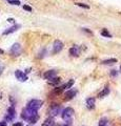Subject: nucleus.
<instances>
[{
    "mask_svg": "<svg viewBox=\"0 0 121 126\" xmlns=\"http://www.w3.org/2000/svg\"><path fill=\"white\" fill-rule=\"evenodd\" d=\"M60 81H61V78H59V77H55V78H52L48 80V84H51V85H57L58 83H60Z\"/></svg>",
    "mask_w": 121,
    "mask_h": 126,
    "instance_id": "2eb2a0df",
    "label": "nucleus"
},
{
    "mask_svg": "<svg viewBox=\"0 0 121 126\" xmlns=\"http://www.w3.org/2000/svg\"><path fill=\"white\" fill-rule=\"evenodd\" d=\"M63 43L61 42L60 40H55L54 41V44H53V53H59L62 50V48H63Z\"/></svg>",
    "mask_w": 121,
    "mask_h": 126,
    "instance_id": "20e7f679",
    "label": "nucleus"
},
{
    "mask_svg": "<svg viewBox=\"0 0 121 126\" xmlns=\"http://www.w3.org/2000/svg\"><path fill=\"white\" fill-rule=\"evenodd\" d=\"M74 82H75V81H74V79H71L69 82H67V83H65L64 85H62V86H60V87H61L62 90H65V89H70V88H71V87L73 86Z\"/></svg>",
    "mask_w": 121,
    "mask_h": 126,
    "instance_id": "ddd939ff",
    "label": "nucleus"
},
{
    "mask_svg": "<svg viewBox=\"0 0 121 126\" xmlns=\"http://www.w3.org/2000/svg\"><path fill=\"white\" fill-rule=\"evenodd\" d=\"M14 126H23V124L21 122H18V123H15V124H14Z\"/></svg>",
    "mask_w": 121,
    "mask_h": 126,
    "instance_id": "bb28decb",
    "label": "nucleus"
},
{
    "mask_svg": "<svg viewBox=\"0 0 121 126\" xmlns=\"http://www.w3.org/2000/svg\"><path fill=\"white\" fill-rule=\"evenodd\" d=\"M63 126H71L70 124H65V125H63Z\"/></svg>",
    "mask_w": 121,
    "mask_h": 126,
    "instance_id": "7c9ffc66",
    "label": "nucleus"
},
{
    "mask_svg": "<svg viewBox=\"0 0 121 126\" xmlns=\"http://www.w3.org/2000/svg\"><path fill=\"white\" fill-rule=\"evenodd\" d=\"M21 53V45L19 43H15L11 48V54L13 56H18Z\"/></svg>",
    "mask_w": 121,
    "mask_h": 126,
    "instance_id": "0eeeda50",
    "label": "nucleus"
},
{
    "mask_svg": "<svg viewBox=\"0 0 121 126\" xmlns=\"http://www.w3.org/2000/svg\"><path fill=\"white\" fill-rule=\"evenodd\" d=\"M8 21H9V23H15V19H13V18H9Z\"/></svg>",
    "mask_w": 121,
    "mask_h": 126,
    "instance_id": "393cba45",
    "label": "nucleus"
},
{
    "mask_svg": "<svg viewBox=\"0 0 121 126\" xmlns=\"http://www.w3.org/2000/svg\"><path fill=\"white\" fill-rule=\"evenodd\" d=\"M57 76V72L54 71V69H52V71H47L44 72V75H43V77H44L45 79H52V78H55V77Z\"/></svg>",
    "mask_w": 121,
    "mask_h": 126,
    "instance_id": "9d476101",
    "label": "nucleus"
},
{
    "mask_svg": "<svg viewBox=\"0 0 121 126\" xmlns=\"http://www.w3.org/2000/svg\"><path fill=\"white\" fill-rule=\"evenodd\" d=\"M21 27V25H19V24H15V25H13V26H11V27H9L8 30H5L3 32V35H9V34H12V33H14V32H16L18 28H20Z\"/></svg>",
    "mask_w": 121,
    "mask_h": 126,
    "instance_id": "1a4fd4ad",
    "label": "nucleus"
},
{
    "mask_svg": "<svg viewBox=\"0 0 121 126\" xmlns=\"http://www.w3.org/2000/svg\"><path fill=\"white\" fill-rule=\"evenodd\" d=\"M86 106L88 109H93L95 107V98H88L86 99Z\"/></svg>",
    "mask_w": 121,
    "mask_h": 126,
    "instance_id": "9b49d317",
    "label": "nucleus"
},
{
    "mask_svg": "<svg viewBox=\"0 0 121 126\" xmlns=\"http://www.w3.org/2000/svg\"><path fill=\"white\" fill-rule=\"evenodd\" d=\"M23 9H25V11H28V12H32L33 11V9L31 8V6L26 5V4H24V5H23Z\"/></svg>",
    "mask_w": 121,
    "mask_h": 126,
    "instance_id": "5701e85b",
    "label": "nucleus"
},
{
    "mask_svg": "<svg viewBox=\"0 0 121 126\" xmlns=\"http://www.w3.org/2000/svg\"><path fill=\"white\" fill-rule=\"evenodd\" d=\"M15 117H16V109L14 106H11V107L8 108V113H6V116H5V119L9 121H11Z\"/></svg>",
    "mask_w": 121,
    "mask_h": 126,
    "instance_id": "39448f33",
    "label": "nucleus"
},
{
    "mask_svg": "<svg viewBox=\"0 0 121 126\" xmlns=\"http://www.w3.org/2000/svg\"><path fill=\"white\" fill-rule=\"evenodd\" d=\"M15 76H16V78L18 79L19 81H21V82H24V81H26V80H28L26 72H21V71H16L15 72Z\"/></svg>",
    "mask_w": 121,
    "mask_h": 126,
    "instance_id": "6e6552de",
    "label": "nucleus"
},
{
    "mask_svg": "<svg viewBox=\"0 0 121 126\" xmlns=\"http://www.w3.org/2000/svg\"><path fill=\"white\" fill-rule=\"evenodd\" d=\"M42 104H43L42 100L33 99V100H31V101H28V104H26V107L31 108V109H34V110H38L41 106H42Z\"/></svg>",
    "mask_w": 121,
    "mask_h": 126,
    "instance_id": "7ed1b4c3",
    "label": "nucleus"
},
{
    "mask_svg": "<svg viewBox=\"0 0 121 126\" xmlns=\"http://www.w3.org/2000/svg\"><path fill=\"white\" fill-rule=\"evenodd\" d=\"M101 63H102V64H105V65H107V64H114V63H117V59H115V58H111V59L103 60Z\"/></svg>",
    "mask_w": 121,
    "mask_h": 126,
    "instance_id": "a211bd4d",
    "label": "nucleus"
},
{
    "mask_svg": "<svg viewBox=\"0 0 121 126\" xmlns=\"http://www.w3.org/2000/svg\"><path fill=\"white\" fill-rule=\"evenodd\" d=\"M101 35H102L103 37H107V38H111V37H112V35L108 33L107 30H102V31H101Z\"/></svg>",
    "mask_w": 121,
    "mask_h": 126,
    "instance_id": "aec40b11",
    "label": "nucleus"
},
{
    "mask_svg": "<svg viewBox=\"0 0 121 126\" xmlns=\"http://www.w3.org/2000/svg\"><path fill=\"white\" fill-rule=\"evenodd\" d=\"M73 116H74V109H73L72 107H66L62 111V119H63L64 121H66L67 124H71Z\"/></svg>",
    "mask_w": 121,
    "mask_h": 126,
    "instance_id": "f03ea898",
    "label": "nucleus"
},
{
    "mask_svg": "<svg viewBox=\"0 0 121 126\" xmlns=\"http://www.w3.org/2000/svg\"><path fill=\"white\" fill-rule=\"evenodd\" d=\"M70 55L71 56H75V57H77V56L79 55V48L75 45V46H73L70 48Z\"/></svg>",
    "mask_w": 121,
    "mask_h": 126,
    "instance_id": "4468645a",
    "label": "nucleus"
},
{
    "mask_svg": "<svg viewBox=\"0 0 121 126\" xmlns=\"http://www.w3.org/2000/svg\"><path fill=\"white\" fill-rule=\"evenodd\" d=\"M82 31H84V32H86V33H88V34H92V32L91 31H88V28H82Z\"/></svg>",
    "mask_w": 121,
    "mask_h": 126,
    "instance_id": "cd10ccee",
    "label": "nucleus"
},
{
    "mask_svg": "<svg viewBox=\"0 0 121 126\" xmlns=\"http://www.w3.org/2000/svg\"><path fill=\"white\" fill-rule=\"evenodd\" d=\"M120 71H121V65H120Z\"/></svg>",
    "mask_w": 121,
    "mask_h": 126,
    "instance_id": "2f4dec72",
    "label": "nucleus"
},
{
    "mask_svg": "<svg viewBox=\"0 0 121 126\" xmlns=\"http://www.w3.org/2000/svg\"><path fill=\"white\" fill-rule=\"evenodd\" d=\"M3 69H4V66L1 64V63H0V75L2 74V71H3Z\"/></svg>",
    "mask_w": 121,
    "mask_h": 126,
    "instance_id": "a878e982",
    "label": "nucleus"
},
{
    "mask_svg": "<svg viewBox=\"0 0 121 126\" xmlns=\"http://www.w3.org/2000/svg\"><path fill=\"white\" fill-rule=\"evenodd\" d=\"M21 117H22L23 120L34 124V123H36L38 120V113H37V110H34V109H31V108L26 107L25 109L22 110Z\"/></svg>",
    "mask_w": 121,
    "mask_h": 126,
    "instance_id": "f257e3e1",
    "label": "nucleus"
},
{
    "mask_svg": "<svg viewBox=\"0 0 121 126\" xmlns=\"http://www.w3.org/2000/svg\"><path fill=\"white\" fill-rule=\"evenodd\" d=\"M78 6H80V8H84V9H89V6L88 5V4H84V3H76Z\"/></svg>",
    "mask_w": 121,
    "mask_h": 126,
    "instance_id": "4be33fe9",
    "label": "nucleus"
},
{
    "mask_svg": "<svg viewBox=\"0 0 121 126\" xmlns=\"http://www.w3.org/2000/svg\"><path fill=\"white\" fill-rule=\"evenodd\" d=\"M8 125V123L5 122V121H1V122H0V126H6Z\"/></svg>",
    "mask_w": 121,
    "mask_h": 126,
    "instance_id": "b1692460",
    "label": "nucleus"
},
{
    "mask_svg": "<svg viewBox=\"0 0 121 126\" xmlns=\"http://www.w3.org/2000/svg\"><path fill=\"white\" fill-rule=\"evenodd\" d=\"M3 50H1V48H0V55H2V54H3Z\"/></svg>",
    "mask_w": 121,
    "mask_h": 126,
    "instance_id": "c756f323",
    "label": "nucleus"
},
{
    "mask_svg": "<svg viewBox=\"0 0 121 126\" xmlns=\"http://www.w3.org/2000/svg\"><path fill=\"white\" fill-rule=\"evenodd\" d=\"M59 113H60V106L56 105V104H53L50 108V115L52 117H55V116L59 115Z\"/></svg>",
    "mask_w": 121,
    "mask_h": 126,
    "instance_id": "423d86ee",
    "label": "nucleus"
},
{
    "mask_svg": "<svg viewBox=\"0 0 121 126\" xmlns=\"http://www.w3.org/2000/svg\"><path fill=\"white\" fill-rule=\"evenodd\" d=\"M9 4H13V5H20V1L19 0H8Z\"/></svg>",
    "mask_w": 121,
    "mask_h": 126,
    "instance_id": "412c9836",
    "label": "nucleus"
},
{
    "mask_svg": "<svg viewBox=\"0 0 121 126\" xmlns=\"http://www.w3.org/2000/svg\"><path fill=\"white\" fill-rule=\"evenodd\" d=\"M108 94H110V88H108V87H105V88L103 89L101 93H99L98 97H99V98H103V97H106V96H107Z\"/></svg>",
    "mask_w": 121,
    "mask_h": 126,
    "instance_id": "f3484780",
    "label": "nucleus"
},
{
    "mask_svg": "<svg viewBox=\"0 0 121 126\" xmlns=\"http://www.w3.org/2000/svg\"><path fill=\"white\" fill-rule=\"evenodd\" d=\"M76 94H77V90L71 89V90H69V91H66V93H65V96H66L67 99H72V98H74V97L76 96Z\"/></svg>",
    "mask_w": 121,
    "mask_h": 126,
    "instance_id": "dca6fc26",
    "label": "nucleus"
},
{
    "mask_svg": "<svg viewBox=\"0 0 121 126\" xmlns=\"http://www.w3.org/2000/svg\"><path fill=\"white\" fill-rule=\"evenodd\" d=\"M111 75H112V76H116V75H117V72H116V71H112Z\"/></svg>",
    "mask_w": 121,
    "mask_h": 126,
    "instance_id": "c85d7f7f",
    "label": "nucleus"
},
{
    "mask_svg": "<svg viewBox=\"0 0 121 126\" xmlns=\"http://www.w3.org/2000/svg\"><path fill=\"white\" fill-rule=\"evenodd\" d=\"M107 119L106 118H102V119H100V121H99V125L98 126H106L107 125Z\"/></svg>",
    "mask_w": 121,
    "mask_h": 126,
    "instance_id": "6ab92c4d",
    "label": "nucleus"
},
{
    "mask_svg": "<svg viewBox=\"0 0 121 126\" xmlns=\"http://www.w3.org/2000/svg\"><path fill=\"white\" fill-rule=\"evenodd\" d=\"M54 125H55V121L53 118L45 119V121L42 123V126H54Z\"/></svg>",
    "mask_w": 121,
    "mask_h": 126,
    "instance_id": "f8f14e48",
    "label": "nucleus"
}]
</instances>
